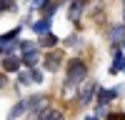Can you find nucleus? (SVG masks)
I'll list each match as a JSON object with an SVG mask.
<instances>
[{
  "label": "nucleus",
  "mask_w": 125,
  "mask_h": 120,
  "mask_svg": "<svg viewBox=\"0 0 125 120\" xmlns=\"http://www.w3.org/2000/svg\"><path fill=\"white\" fill-rule=\"evenodd\" d=\"M108 120H123V115H110Z\"/></svg>",
  "instance_id": "obj_21"
},
{
  "label": "nucleus",
  "mask_w": 125,
  "mask_h": 120,
  "mask_svg": "<svg viewBox=\"0 0 125 120\" xmlns=\"http://www.w3.org/2000/svg\"><path fill=\"white\" fill-rule=\"evenodd\" d=\"M30 78H33V83H40V80H43V75H40V70H33V73H30Z\"/></svg>",
  "instance_id": "obj_17"
},
{
  "label": "nucleus",
  "mask_w": 125,
  "mask_h": 120,
  "mask_svg": "<svg viewBox=\"0 0 125 120\" xmlns=\"http://www.w3.org/2000/svg\"><path fill=\"white\" fill-rule=\"evenodd\" d=\"M55 43H58V38H55L53 33H48V35H45L43 40H40V45H43V48H53Z\"/></svg>",
  "instance_id": "obj_14"
},
{
  "label": "nucleus",
  "mask_w": 125,
  "mask_h": 120,
  "mask_svg": "<svg viewBox=\"0 0 125 120\" xmlns=\"http://www.w3.org/2000/svg\"><path fill=\"white\" fill-rule=\"evenodd\" d=\"M3 68L8 70V73H15V70L20 68V60H18V58H13V55H8V58L3 60Z\"/></svg>",
  "instance_id": "obj_9"
},
{
  "label": "nucleus",
  "mask_w": 125,
  "mask_h": 120,
  "mask_svg": "<svg viewBox=\"0 0 125 120\" xmlns=\"http://www.w3.org/2000/svg\"><path fill=\"white\" fill-rule=\"evenodd\" d=\"M45 95H35V98H28L25 100V105H28V113H38V110H43L45 108Z\"/></svg>",
  "instance_id": "obj_3"
},
{
  "label": "nucleus",
  "mask_w": 125,
  "mask_h": 120,
  "mask_svg": "<svg viewBox=\"0 0 125 120\" xmlns=\"http://www.w3.org/2000/svg\"><path fill=\"white\" fill-rule=\"evenodd\" d=\"M60 60H62V58H60L58 53L48 55V58H45V70H50V73H53V70H58V68H60Z\"/></svg>",
  "instance_id": "obj_7"
},
{
  "label": "nucleus",
  "mask_w": 125,
  "mask_h": 120,
  "mask_svg": "<svg viewBox=\"0 0 125 120\" xmlns=\"http://www.w3.org/2000/svg\"><path fill=\"white\" fill-rule=\"evenodd\" d=\"M123 70H125V65H123Z\"/></svg>",
  "instance_id": "obj_25"
},
{
  "label": "nucleus",
  "mask_w": 125,
  "mask_h": 120,
  "mask_svg": "<svg viewBox=\"0 0 125 120\" xmlns=\"http://www.w3.org/2000/svg\"><path fill=\"white\" fill-rule=\"evenodd\" d=\"M85 3H88V0H75V3H73V8H70V20H73V23L80 20V10L85 8Z\"/></svg>",
  "instance_id": "obj_6"
},
{
  "label": "nucleus",
  "mask_w": 125,
  "mask_h": 120,
  "mask_svg": "<svg viewBox=\"0 0 125 120\" xmlns=\"http://www.w3.org/2000/svg\"><path fill=\"white\" fill-rule=\"evenodd\" d=\"M20 83H33V78H30L28 73H23V75H20Z\"/></svg>",
  "instance_id": "obj_20"
},
{
  "label": "nucleus",
  "mask_w": 125,
  "mask_h": 120,
  "mask_svg": "<svg viewBox=\"0 0 125 120\" xmlns=\"http://www.w3.org/2000/svg\"><path fill=\"white\" fill-rule=\"evenodd\" d=\"M85 120H98V118H85Z\"/></svg>",
  "instance_id": "obj_23"
},
{
  "label": "nucleus",
  "mask_w": 125,
  "mask_h": 120,
  "mask_svg": "<svg viewBox=\"0 0 125 120\" xmlns=\"http://www.w3.org/2000/svg\"><path fill=\"white\" fill-rule=\"evenodd\" d=\"M23 113H28V105H25V100H23V103H18L13 110H10V115H8V120H15L18 115H23Z\"/></svg>",
  "instance_id": "obj_10"
},
{
  "label": "nucleus",
  "mask_w": 125,
  "mask_h": 120,
  "mask_svg": "<svg viewBox=\"0 0 125 120\" xmlns=\"http://www.w3.org/2000/svg\"><path fill=\"white\" fill-rule=\"evenodd\" d=\"M38 60H40V58H38V53H35V50H28V53H25V58H23V63H25L28 68H33Z\"/></svg>",
  "instance_id": "obj_12"
},
{
  "label": "nucleus",
  "mask_w": 125,
  "mask_h": 120,
  "mask_svg": "<svg viewBox=\"0 0 125 120\" xmlns=\"http://www.w3.org/2000/svg\"><path fill=\"white\" fill-rule=\"evenodd\" d=\"M123 120H125V118H123Z\"/></svg>",
  "instance_id": "obj_26"
},
{
  "label": "nucleus",
  "mask_w": 125,
  "mask_h": 120,
  "mask_svg": "<svg viewBox=\"0 0 125 120\" xmlns=\"http://www.w3.org/2000/svg\"><path fill=\"white\" fill-rule=\"evenodd\" d=\"M95 90H98V83H95V80H88V85L83 88V93H80V103L88 105L93 100V95H95Z\"/></svg>",
  "instance_id": "obj_4"
},
{
  "label": "nucleus",
  "mask_w": 125,
  "mask_h": 120,
  "mask_svg": "<svg viewBox=\"0 0 125 120\" xmlns=\"http://www.w3.org/2000/svg\"><path fill=\"white\" fill-rule=\"evenodd\" d=\"M123 38V25H113L110 30H108V40L110 43H115V40H120Z\"/></svg>",
  "instance_id": "obj_11"
},
{
  "label": "nucleus",
  "mask_w": 125,
  "mask_h": 120,
  "mask_svg": "<svg viewBox=\"0 0 125 120\" xmlns=\"http://www.w3.org/2000/svg\"><path fill=\"white\" fill-rule=\"evenodd\" d=\"M113 98H115V90H98V103H100V108H105V103H110Z\"/></svg>",
  "instance_id": "obj_8"
},
{
  "label": "nucleus",
  "mask_w": 125,
  "mask_h": 120,
  "mask_svg": "<svg viewBox=\"0 0 125 120\" xmlns=\"http://www.w3.org/2000/svg\"><path fill=\"white\" fill-rule=\"evenodd\" d=\"M20 48H23V53H28V50H35V45H33V43H23Z\"/></svg>",
  "instance_id": "obj_19"
},
{
  "label": "nucleus",
  "mask_w": 125,
  "mask_h": 120,
  "mask_svg": "<svg viewBox=\"0 0 125 120\" xmlns=\"http://www.w3.org/2000/svg\"><path fill=\"white\" fill-rule=\"evenodd\" d=\"M85 78H88V65L83 60H70L68 63V78H65V93H73Z\"/></svg>",
  "instance_id": "obj_1"
},
{
  "label": "nucleus",
  "mask_w": 125,
  "mask_h": 120,
  "mask_svg": "<svg viewBox=\"0 0 125 120\" xmlns=\"http://www.w3.org/2000/svg\"><path fill=\"white\" fill-rule=\"evenodd\" d=\"M123 48H125V38H123Z\"/></svg>",
  "instance_id": "obj_24"
},
{
  "label": "nucleus",
  "mask_w": 125,
  "mask_h": 120,
  "mask_svg": "<svg viewBox=\"0 0 125 120\" xmlns=\"http://www.w3.org/2000/svg\"><path fill=\"white\" fill-rule=\"evenodd\" d=\"M38 120H65V118H62V113H60V110L43 108V110H40V115H38Z\"/></svg>",
  "instance_id": "obj_5"
},
{
  "label": "nucleus",
  "mask_w": 125,
  "mask_h": 120,
  "mask_svg": "<svg viewBox=\"0 0 125 120\" xmlns=\"http://www.w3.org/2000/svg\"><path fill=\"white\" fill-rule=\"evenodd\" d=\"M50 3V0H33V3H30V8H45Z\"/></svg>",
  "instance_id": "obj_16"
},
{
  "label": "nucleus",
  "mask_w": 125,
  "mask_h": 120,
  "mask_svg": "<svg viewBox=\"0 0 125 120\" xmlns=\"http://www.w3.org/2000/svg\"><path fill=\"white\" fill-rule=\"evenodd\" d=\"M33 28H35V33H48V30H50V18H43V20L35 23Z\"/></svg>",
  "instance_id": "obj_13"
},
{
  "label": "nucleus",
  "mask_w": 125,
  "mask_h": 120,
  "mask_svg": "<svg viewBox=\"0 0 125 120\" xmlns=\"http://www.w3.org/2000/svg\"><path fill=\"white\" fill-rule=\"evenodd\" d=\"M0 85H5V78H0Z\"/></svg>",
  "instance_id": "obj_22"
},
{
  "label": "nucleus",
  "mask_w": 125,
  "mask_h": 120,
  "mask_svg": "<svg viewBox=\"0 0 125 120\" xmlns=\"http://www.w3.org/2000/svg\"><path fill=\"white\" fill-rule=\"evenodd\" d=\"M5 8H13V0H0V10H5Z\"/></svg>",
  "instance_id": "obj_18"
},
{
  "label": "nucleus",
  "mask_w": 125,
  "mask_h": 120,
  "mask_svg": "<svg viewBox=\"0 0 125 120\" xmlns=\"http://www.w3.org/2000/svg\"><path fill=\"white\" fill-rule=\"evenodd\" d=\"M123 65H125V55H115V63H113V73H118V70H123Z\"/></svg>",
  "instance_id": "obj_15"
},
{
  "label": "nucleus",
  "mask_w": 125,
  "mask_h": 120,
  "mask_svg": "<svg viewBox=\"0 0 125 120\" xmlns=\"http://www.w3.org/2000/svg\"><path fill=\"white\" fill-rule=\"evenodd\" d=\"M20 30H10V33H5L3 38H0V50L3 53H10V50L15 48V38H18Z\"/></svg>",
  "instance_id": "obj_2"
}]
</instances>
